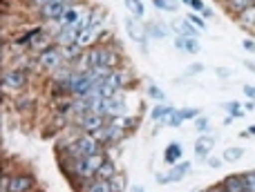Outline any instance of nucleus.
Listing matches in <instances>:
<instances>
[{
	"instance_id": "obj_1",
	"label": "nucleus",
	"mask_w": 255,
	"mask_h": 192,
	"mask_svg": "<svg viewBox=\"0 0 255 192\" xmlns=\"http://www.w3.org/2000/svg\"><path fill=\"white\" fill-rule=\"evenodd\" d=\"M36 63H38V70L52 72V74L58 70V67L67 65L65 56H63V49L58 47V45H54V47L45 49L43 54H38V56H36Z\"/></svg>"
},
{
	"instance_id": "obj_2",
	"label": "nucleus",
	"mask_w": 255,
	"mask_h": 192,
	"mask_svg": "<svg viewBox=\"0 0 255 192\" xmlns=\"http://www.w3.org/2000/svg\"><path fill=\"white\" fill-rule=\"evenodd\" d=\"M29 83V74L27 70H18V67H11V70L2 72V88L4 90H22Z\"/></svg>"
},
{
	"instance_id": "obj_3",
	"label": "nucleus",
	"mask_w": 255,
	"mask_h": 192,
	"mask_svg": "<svg viewBox=\"0 0 255 192\" xmlns=\"http://www.w3.org/2000/svg\"><path fill=\"white\" fill-rule=\"evenodd\" d=\"M126 114H130V109H128L124 90H121V92H117L115 96H112V98H106V116H108V118L126 116Z\"/></svg>"
},
{
	"instance_id": "obj_4",
	"label": "nucleus",
	"mask_w": 255,
	"mask_h": 192,
	"mask_svg": "<svg viewBox=\"0 0 255 192\" xmlns=\"http://www.w3.org/2000/svg\"><path fill=\"white\" fill-rule=\"evenodd\" d=\"M54 34H45L43 31V27H38V31H36L34 36H31V43H29V49L34 54H43L45 49H49V47H54Z\"/></svg>"
},
{
	"instance_id": "obj_5",
	"label": "nucleus",
	"mask_w": 255,
	"mask_h": 192,
	"mask_svg": "<svg viewBox=\"0 0 255 192\" xmlns=\"http://www.w3.org/2000/svg\"><path fill=\"white\" fill-rule=\"evenodd\" d=\"M76 145H79V150L83 152V157H92V154L103 152V150H101L103 145L99 143L92 134H88V132H85V134H81L79 139H76Z\"/></svg>"
},
{
	"instance_id": "obj_6",
	"label": "nucleus",
	"mask_w": 255,
	"mask_h": 192,
	"mask_svg": "<svg viewBox=\"0 0 255 192\" xmlns=\"http://www.w3.org/2000/svg\"><path fill=\"white\" fill-rule=\"evenodd\" d=\"M106 83L112 85L115 90H126L128 85L132 83V72L130 70H124V67H117V70H112V74L108 76Z\"/></svg>"
},
{
	"instance_id": "obj_7",
	"label": "nucleus",
	"mask_w": 255,
	"mask_h": 192,
	"mask_svg": "<svg viewBox=\"0 0 255 192\" xmlns=\"http://www.w3.org/2000/svg\"><path fill=\"white\" fill-rule=\"evenodd\" d=\"M76 125H79L83 132L92 134V132H97L99 127L108 125V116H101V114H88V116L79 118V121H76Z\"/></svg>"
},
{
	"instance_id": "obj_8",
	"label": "nucleus",
	"mask_w": 255,
	"mask_h": 192,
	"mask_svg": "<svg viewBox=\"0 0 255 192\" xmlns=\"http://www.w3.org/2000/svg\"><path fill=\"white\" fill-rule=\"evenodd\" d=\"M126 29H128V34L132 36V40H136V43H141V45H143L145 38H148V29H145V25H141L139 18H134V16L126 18Z\"/></svg>"
},
{
	"instance_id": "obj_9",
	"label": "nucleus",
	"mask_w": 255,
	"mask_h": 192,
	"mask_svg": "<svg viewBox=\"0 0 255 192\" xmlns=\"http://www.w3.org/2000/svg\"><path fill=\"white\" fill-rule=\"evenodd\" d=\"M190 172V163H177L175 168H172L168 175H157V181L159 184H175V181H181L186 175Z\"/></svg>"
},
{
	"instance_id": "obj_10",
	"label": "nucleus",
	"mask_w": 255,
	"mask_h": 192,
	"mask_svg": "<svg viewBox=\"0 0 255 192\" xmlns=\"http://www.w3.org/2000/svg\"><path fill=\"white\" fill-rule=\"evenodd\" d=\"M76 40H79V29H74V27H61V29L54 34V43L58 45V47H67V45H74Z\"/></svg>"
},
{
	"instance_id": "obj_11",
	"label": "nucleus",
	"mask_w": 255,
	"mask_h": 192,
	"mask_svg": "<svg viewBox=\"0 0 255 192\" xmlns=\"http://www.w3.org/2000/svg\"><path fill=\"white\" fill-rule=\"evenodd\" d=\"M81 192H112V184L106 179H99V177H92V179H83L79 186Z\"/></svg>"
},
{
	"instance_id": "obj_12",
	"label": "nucleus",
	"mask_w": 255,
	"mask_h": 192,
	"mask_svg": "<svg viewBox=\"0 0 255 192\" xmlns=\"http://www.w3.org/2000/svg\"><path fill=\"white\" fill-rule=\"evenodd\" d=\"M34 188H36V179L31 175H16L11 177L9 192H31Z\"/></svg>"
},
{
	"instance_id": "obj_13",
	"label": "nucleus",
	"mask_w": 255,
	"mask_h": 192,
	"mask_svg": "<svg viewBox=\"0 0 255 192\" xmlns=\"http://www.w3.org/2000/svg\"><path fill=\"white\" fill-rule=\"evenodd\" d=\"M213 148H215V139H213V136H199V139L195 141V157L204 161V159H208Z\"/></svg>"
},
{
	"instance_id": "obj_14",
	"label": "nucleus",
	"mask_w": 255,
	"mask_h": 192,
	"mask_svg": "<svg viewBox=\"0 0 255 192\" xmlns=\"http://www.w3.org/2000/svg\"><path fill=\"white\" fill-rule=\"evenodd\" d=\"M175 47L181 49V52H186V54H199L202 45H199L197 38H186V36H177V38H175Z\"/></svg>"
},
{
	"instance_id": "obj_15",
	"label": "nucleus",
	"mask_w": 255,
	"mask_h": 192,
	"mask_svg": "<svg viewBox=\"0 0 255 192\" xmlns=\"http://www.w3.org/2000/svg\"><path fill=\"white\" fill-rule=\"evenodd\" d=\"M172 31H177L179 36H186V38H197L199 36V29L188 20V18H186V20H179V22H172Z\"/></svg>"
},
{
	"instance_id": "obj_16",
	"label": "nucleus",
	"mask_w": 255,
	"mask_h": 192,
	"mask_svg": "<svg viewBox=\"0 0 255 192\" xmlns=\"http://www.w3.org/2000/svg\"><path fill=\"white\" fill-rule=\"evenodd\" d=\"M222 186H224L229 192H249L247 181H244V175H229Z\"/></svg>"
},
{
	"instance_id": "obj_17",
	"label": "nucleus",
	"mask_w": 255,
	"mask_h": 192,
	"mask_svg": "<svg viewBox=\"0 0 255 192\" xmlns=\"http://www.w3.org/2000/svg\"><path fill=\"white\" fill-rule=\"evenodd\" d=\"M224 4H226V9L238 18L240 13H244V11H249V9L255 7V0H226Z\"/></svg>"
},
{
	"instance_id": "obj_18",
	"label": "nucleus",
	"mask_w": 255,
	"mask_h": 192,
	"mask_svg": "<svg viewBox=\"0 0 255 192\" xmlns=\"http://www.w3.org/2000/svg\"><path fill=\"white\" fill-rule=\"evenodd\" d=\"M199 116V109L197 107H184V109H177V114L172 116V121L168 123L170 127H177L179 123H184V121H188V118H197Z\"/></svg>"
},
{
	"instance_id": "obj_19",
	"label": "nucleus",
	"mask_w": 255,
	"mask_h": 192,
	"mask_svg": "<svg viewBox=\"0 0 255 192\" xmlns=\"http://www.w3.org/2000/svg\"><path fill=\"white\" fill-rule=\"evenodd\" d=\"M117 175H119V170H117V163L112 161V159H108V157H106V161H103V163H101V168H99L97 177H99V179L110 181L112 177H117Z\"/></svg>"
},
{
	"instance_id": "obj_20",
	"label": "nucleus",
	"mask_w": 255,
	"mask_h": 192,
	"mask_svg": "<svg viewBox=\"0 0 255 192\" xmlns=\"http://www.w3.org/2000/svg\"><path fill=\"white\" fill-rule=\"evenodd\" d=\"M110 123H112V125H117V127H121L124 132H130V130H134V127L139 125V121H136L132 114H126V116H115V118H110Z\"/></svg>"
},
{
	"instance_id": "obj_21",
	"label": "nucleus",
	"mask_w": 255,
	"mask_h": 192,
	"mask_svg": "<svg viewBox=\"0 0 255 192\" xmlns=\"http://www.w3.org/2000/svg\"><path fill=\"white\" fill-rule=\"evenodd\" d=\"M238 22H240V27H242V29L255 31V7L249 9V11H244V13H240Z\"/></svg>"
},
{
	"instance_id": "obj_22",
	"label": "nucleus",
	"mask_w": 255,
	"mask_h": 192,
	"mask_svg": "<svg viewBox=\"0 0 255 192\" xmlns=\"http://www.w3.org/2000/svg\"><path fill=\"white\" fill-rule=\"evenodd\" d=\"M126 7H128V11H130L134 18H143L145 7H143V2H141V0H126Z\"/></svg>"
},
{
	"instance_id": "obj_23",
	"label": "nucleus",
	"mask_w": 255,
	"mask_h": 192,
	"mask_svg": "<svg viewBox=\"0 0 255 192\" xmlns=\"http://www.w3.org/2000/svg\"><path fill=\"white\" fill-rule=\"evenodd\" d=\"M179 157H181V145H179V143H170V145H168V148H166V154H163L166 163H175Z\"/></svg>"
},
{
	"instance_id": "obj_24",
	"label": "nucleus",
	"mask_w": 255,
	"mask_h": 192,
	"mask_svg": "<svg viewBox=\"0 0 255 192\" xmlns=\"http://www.w3.org/2000/svg\"><path fill=\"white\" fill-rule=\"evenodd\" d=\"M92 136H94V139H97L101 145H110V143H112V141H110V127H108V125H103V127H99L97 132H92Z\"/></svg>"
},
{
	"instance_id": "obj_25",
	"label": "nucleus",
	"mask_w": 255,
	"mask_h": 192,
	"mask_svg": "<svg viewBox=\"0 0 255 192\" xmlns=\"http://www.w3.org/2000/svg\"><path fill=\"white\" fill-rule=\"evenodd\" d=\"M145 29H148V36H152V38H163L166 36V29L161 27V22H150V25H145Z\"/></svg>"
},
{
	"instance_id": "obj_26",
	"label": "nucleus",
	"mask_w": 255,
	"mask_h": 192,
	"mask_svg": "<svg viewBox=\"0 0 255 192\" xmlns=\"http://www.w3.org/2000/svg\"><path fill=\"white\" fill-rule=\"evenodd\" d=\"M226 107V112H231V118H242L244 116V105H240V103H226L224 105Z\"/></svg>"
},
{
	"instance_id": "obj_27",
	"label": "nucleus",
	"mask_w": 255,
	"mask_h": 192,
	"mask_svg": "<svg viewBox=\"0 0 255 192\" xmlns=\"http://www.w3.org/2000/svg\"><path fill=\"white\" fill-rule=\"evenodd\" d=\"M244 157V150L242 148H229L224 150V161H240Z\"/></svg>"
},
{
	"instance_id": "obj_28",
	"label": "nucleus",
	"mask_w": 255,
	"mask_h": 192,
	"mask_svg": "<svg viewBox=\"0 0 255 192\" xmlns=\"http://www.w3.org/2000/svg\"><path fill=\"white\" fill-rule=\"evenodd\" d=\"M152 4L161 11H177V2L175 0H152Z\"/></svg>"
},
{
	"instance_id": "obj_29",
	"label": "nucleus",
	"mask_w": 255,
	"mask_h": 192,
	"mask_svg": "<svg viewBox=\"0 0 255 192\" xmlns=\"http://www.w3.org/2000/svg\"><path fill=\"white\" fill-rule=\"evenodd\" d=\"M110 184H112V192H124L126 190V177L119 172L117 177H112L110 179Z\"/></svg>"
},
{
	"instance_id": "obj_30",
	"label": "nucleus",
	"mask_w": 255,
	"mask_h": 192,
	"mask_svg": "<svg viewBox=\"0 0 255 192\" xmlns=\"http://www.w3.org/2000/svg\"><path fill=\"white\" fill-rule=\"evenodd\" d=\"M190 7H193L195 11H199V13H202V18H211V16H213V11L206 7V4L202 2V0H193V2H190Z\"/></svg>"
},
{
	"instance_id": "obj_31",
	"label": "nucleus",
	"mask_w": 255,
	"mask_h": 192,
	"mask_svg": "<svg viewBox=\"0 0 255 192\" xmlns=\"http://www.w3.org/2000/svg\"><path fill=\"white\" fill-rule=\"evenodd\" d=\"M148 96L152 100H157V103H163V100H166V94H163L157 85H148Z\"/></svg>"
},
{
	"instance_id": "obj_32",
	"label": "nucleus",
	"mask_w": 255,
	"mask_h": 192,
	"mask_svg": "<svg viewBox=\"0 0 255 192\" xmlns=\"http://www.w3.org/2000/svg\"><path fill=\"white\" fill-rule=\"evenodd\" d=\"M31 105H34V98H31V96H18L16 98V107L18 109H29Z\"/></svg>"
},
{
	"instance_id": "obj_33",
	"label": "nucleus",
	"mask_w": 255,
	"mask_h": 192,
	"mask_svg": "<svg viewBox=\"0 0 255 192\" xmlns=\"http://www.w3.org/2000/svg\"><path fill=\"white\" fill-rule=\"evenodd\" d=\"M244 181H247V188H249V192H255V170L244 172Z\"/></svg>"
},
{
	"instance_id": "obj_34",
	"label": "nucleus",
	"mask_w": 255,
	"mask_h": 192,
	"mask_svg": "<svg viewBox=\"0 0 255 192\" xmlns=\"http://www.w3.org/2000/svg\"><path fill=\"white\" fill-rule=\"evenodd\" d=\"M188 20L193 22V25L197 27L199 31H202V29H206V22H204V18H202V16H197V13H190V16H188Z\"/></svg>"
},
{
	"instance_id": "obj_35",
	"label": "nucleus",
	"mask_w": 255,
	"mask_h": 192,
	"mask_svg": "<svg viewBox=\"0 0 255 192\" xmlns=\"http://www.w3.org/2000/svg\"><path fill=\"white\" fill-rule=\"evenodd\" d=\"M195 125H197V132H206L208 130V118L206 116H197L195 118Z\"/></svg>"
},
{
	"instance_id": "obj_36",
	"label": "nucleus",
	"mask_w": 255,
	"mask_h": 192,
	"mask_svg": "<svg viewBox=\"0 0 255 192\" xmlns=\"http://www.w3.org/2000/svg\"><path fill=\"white\" fill-rule=\"evenodd\" d=\"M217 76H220V79H229V76L231 74H233V72H231V70H226V67H217Z\"/></svg>"
},
{
	"instance_id": "obj_37",
	"label": "nucleus",
	"mask_w": 255,
	"mask_h": 192,
	"mask_svg": "<svg viewBox=\"0 0 255 192\" xmlns=\"http://www.w3.org/2000/svg\"><path fill=\"white\" fill-rule=\"evenodd\" d=\"M244 94H247L251 100H255V88L253 85H244Z\"/></svg>"
},
{
	"instance_id": "obj_38",
	"label": "nucleus",
	"mask_w": 255,
	"mask_h": 192,
	"mask_svg": "<svg viewBox=\"0 0 255 192\" xmlns=\"http://www.w3.org/2000/svg\"><path fill=\"white\" fill-rule=\"evenodd\" d=\"M202 70H204V65H199V63H197V65H193L188 72H186V74H188V76H193V74H199V72H202Z\"/></svg>"
},
{
	"instance_id": "obj_39",
	"label": "nucleus",
	"mask_w": 255,
	"mask_h": 192,
	"mask_svg": "<svg viewBox=\"0 0 255 192\" xmlns=\"http://www.w3.org/2000/svg\"><path fill=\"white\" fill-rule=\"evenodd\" d=\"M242 45H244V49H247V52H255V43H253L251 38H247Z\"/></svg>"
},
{
	"instance_id": "obj_40",
	"label": "nucleus",
	"mask_w": 255,
	"mask_h": 192,
	"mask_svg": "<svg viewBox=\"0 0 255 192\" xmlns=\"http://www.w3.org/2000/svg\"><path fill=\"white\" fill-rule=\"evenodd\" d=\"M208 166H211V168H215V170H217V168L222 166V159H208Z\"/></svg>"
},
{
	"instance_id": "obj_41",
	"label": "nucleus",
	"mask_w": 255,
	"mask_h": 192,
	"mask_svg": "<svg viewBox=\"0 0 255 192\" xmlns=\"http://www.w3.org/2000/svg\"><path fill=\"white\" fill-rule=\"evenodd\" d=\"M208 192H229V190H226V188H224V186H215V188H211V190H208Z\"/></svg>"
},
{
	"instance_id": "obj_42",
	"label": "nucleus",
	"mask_w": 255,
	"mask_h": 192,
	"mask_svg": "<svg viewBox=\"0 0 255 192\" xmlns=\"http://www.w3.org/2000/svg\"><path fill=\"white\" fill-rule=\"evenodd\" d=\"M244 136H255V125H251L247 132H244Z\"/></svg>"
},
{
	"instance_id": "obj_43",
	"label": "nucleus",
	"mask_w": 255,
	"mask_h": 192,
	"mask_svg": "<svg viewBox=\"0 0 255 192\" xmlns=\"http://www.w3.org/2000/svg\"><path fill=\"white\" fill-rule=\"evenodd\" d=\"M244 109H255V100H249V103H244Z\"/></svg>"
},
{
	"instance_id": "obj_44",
	"label": "nucleus",
	"mask_w": 255,
	"mask_h": 192,
	"mask_svg": "<svg viewBox=\"0 0 255 192\" xmlns=\"http://www.w3.org/2000/svg\"><path fill=\"white\" fill-rule=\"evenodd\" d=\"M132 192H143V188L141 186H132Z\"/></svg>"
},
{
	"instance_id": "obj_45",
	"label": "nucleus",
	"mask_w": 255,
	"mask_h": 192,
	"mask_svg": "<svg viewBox=\"0 0 255 192\" xmlns=\"http://www.w3.org/2000/svg\"><path fill=\"white\" fill-rule=\"evenodd\" d=\"M244 65H247V67H249V70H251V72H255V65H253V63H244Z\"/></svg>"
},
{
	"instance_id": "obj_46",
	"label": "nucleus",
	"mask_w": 255,
	"mask_h": 192,
	"mask_svg": "<svg viewBox=\"0 0 255 192\" xmlns=\"http://www.w3.org/2000/svg\"><path fill=\"white\" fill-rule=\"evenodd\" d=\"M181 2H186V4H190V2H193V0H181Z\"/></svg>"
},
{
	"instance_id": "obj_47",
	"label": "nucleus",
	"mask_w": 255,
	"mask_h": 192,
	"mask_svg": "<svg viewBox=\"0 0 255 192\" xmlns=\"http://www.w3.org/2000/svg\"><path fill=\"white\" fill-rule=\"evenodd\" d=\"M199 192H208V190H199Z\"/></svg>"
},
{
	"instance_id": "obj_48",
	"label": "nucleus",
	"mask_w": 255,
	"mask_h": 192,
	"mask_svg": "<svg viewBox=\"0 0 255 192\" xmlns=\"http://www.w3.org/2000/svg\"><path fill=\"white\" fill-rule=\"evenodd\" d=\"M220 2H226V0H220Z\"/></svg>"
}]
</instances>
